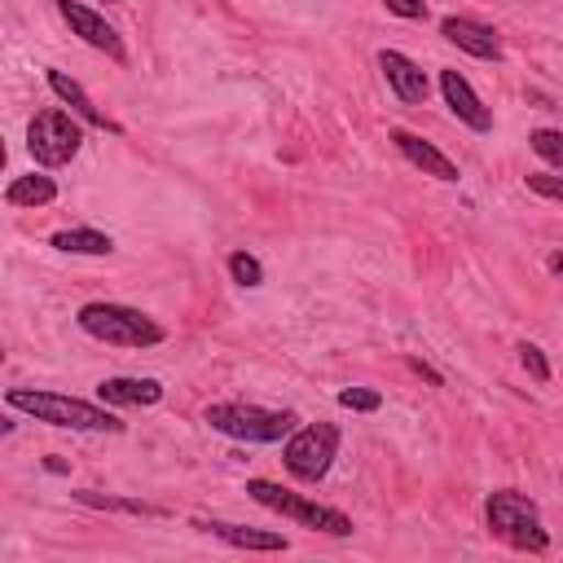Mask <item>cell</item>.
<instances>
[{"label": "cell", "mask_w": 563, "mask_h": 563, "mask_svg": "<svg viewBox=\"0 0 563 563\" xmlns=\"http://www.w3.org/2000/svg\"><path fill=\"white\" fill-rule=\"evenodd\" d=\"M57 198V180L44 176V172H26V176H13L9 189H4V202L9 207H44Z\"/></svg>", "instance_id": "cell-16"}, {"label": "cell", "mask_w": 563, "mask_h": 563, "mask_svg": "<svg viewBox=\"0 0 563 563\" xmlns=\"http://www.w3.org/2000/svg\"><path fill=\"white\" fill-rule=\"evenodd\" d=\"M339 405H343V409H356V413H374V409L383 405V396H378L374 387H343V391H339Z\"/></svg>", "instance_id": "cell-22"}, {"label": "cell", "mask_w": 563, "mask_h": 563, "mask_svg": "<svg viewBox=\"0 0 563 563\" xmlns=\"http://www.w3.org/2000/svg\"><path fill=\"white\" fill-rule=\"evenodd\" d=\"M57 13H62V22L70 26V35H79L88 48H97V53H106L110 62H128V48H123V35L97 13V9H88V4H79V0H57Z\"/></svg>", "instance_id": "cell-8"}, {"label": "cell", "mask_w": 563, "mask_h": 563, "mask_svg": "<svg viewBox=\"0 0 563 563\" xmlns=\"http://www.w3.org/2000/svg\"><path fill=\"white\" fill-rule=\"evenodd\" d=\"M391 145H396L400 158H405L409 167H418L422 176H435V180H444V185L457 180V163H453L444 150H435L431 141H422L418 132H409V128H391Z\"/></svg>", "instance_id": "cell-12"}, {"label": "cell", "mask_w": 563, "mask_h": 563, "mask_svg": "<svg viewBox=\"0 0 563 563\" xmlns=\"http://www.w3.org/2000/svg\"><path fill=\"white\" fill-rule=\"evenodd\" d=\"M519 365L532 374V383H550V361L537 343H519Z\"/></svg>", "instance_id": "cell-23"}, {"label": "cell", "mask_w": 563, "mask_h": 563, "mask_svg": "<svg viewBox=\"0 0 563 563\" xmlns=\"http://www.w3.org/2000/svg\"><path fill=\"white\" fill-rule=\"evenodd\" d=\"M202 422L229 440H246V444H277L295 431V413L290 409H264L251 400H216L202 409Z\"/></svg>", "instance_id": "cell-4"}, {"label": "cell", "mask_w": 563, "mask_h": 563, "mask_svg": "<svg viewBox=\"0 0 563 563\" xmlns=\"http://www.w3.org/2000/svg\"><path fill=\"white\" fill-rule=\"evenodd\" d=\"M528 145H532V154L541 163H550L554 172H563V128H537L528 136Z\"/></svg>", "instance_id": "cell-19"}, {"label": "cell", "mask_w": 563, "mask_h": 563, "mask_svg": "<svg viewBox=\"0 0 563 563\" xmlns=\"http://www.w3.org/2000/svg\"><path fill=\"white\" fill-rule=\"evenodd\" d=\"M409 369H418V374H422V378H427V383H431V387H440V374H435V369H431V365H422V361H418V356H409Z\"/></svg>", "instance_id": "cell-25"}, {"label": "cell", "mask_w": 563, "mask_h": 563, "mask_svg": "<svg viewBox=\"0 0 563 563\" xmlns=\"http://www.w3.org/2000/svg\"><path fill=\"white\" fill-rule=\"evenodd\" d=\"M75 325L88 334V339H97V343H110V347H158L163 339H167V330L150 317V312H141V308H132V303H110V299H92V303H84L79 312H75Z\"/></svg>", "instance_id": "cell-2"}, {"label": "cell", "mask_w": 563, "mask_h": 563, "mask_svg": "<svg viewBox=\"0 0 563 563\" xmlns=\"http://www.w3.org/2000/svg\"><path fill=\"white\" fill-rule=\"evenodd\" d=\"M383 9L396 13V18H409V22H422L427 18V0H383Z\"/></svg>", "instance_id": "cell-24"}, {"label": "cell", "mask_w": 563, "mask_h": 563, "mask_svg": "<svg viewBox=\"0 0 563 563\" xmlns=\"http://www.w3.org/2000/svg\"><path fill=\"white\" fill-rule=\"evenodd\" d=\"M440 92L457 123H466L471 132H493V110L479 101V92L471 88V79L462 70H440Z\"/></svg>", "instance_id": "cell-10"}, {"label": "cell", "mask_w": 563, "mask_h": 563, "mask_svg": "<svg viewBox=\"0 0 563 563\" xmlns=\"http://www.w3.org/2000/svg\"><path fill=\"white\" fill-rule=\"evenodd\" d=\"M44 79H48V88L57 92V101H66V106H70V114H79L88 128H101V132H114V136L123 132L114 119H106V114L97 110V101L84 92V84H79V79H70L66 70H48Z\"/></svg>", "instance_id": "cell-14"}, {"label": "cell", "mask_w": 563, "mask_h": 563, "mask_svg": "<svg viewBox=\"0 0 563 563\" xmlns=\"http://www.w3.org/2000/svg\"><path fill=\"white\" fill-rule=\"evenodd\" d=\"M26 150L40 167H66L84 150V119L70 110H40L26 123Z\"/></svg>", "instance_id": "cell-7"}, {"label": "cell", "mask_w": 563, "mask_h": 563, "mask_svg": "<svg viewBox=\"0 0 563 563\" xmlns=\"http://www.w3.org/2000/svg\"><path fill=\"white\" fill-rule=\"evenodd\" d=\"M246 493H251L260 506H268V510L286 515V519H295L299 528H312V532H321V537H352V519H347L339 506H321V501H312V497H303V493H290V488L273 484V479H246Z\"/></svg>", "instance_id": "cell-5"}, {"label": "cell", "mask_w": 563, "mask_h": 563, "mask_svg": "<svg viewBox=\"0 0 563 563\" xmlns=\"http://www.w3.org/2000/svg\"><path fill=\"white\" fill-rule=\"evenodd\" d=\"M378 70H383L387 88H391L405 106H422V101H427L431 79H427V70H422L413 57H405V53H396V48H378Z\"/></svg>", "instance_id": "cell-11"}, {"label": "cell", "mask_w": 563, "mask_h": 563, "mask_svg": "<svg viewBox=\"0 0 563 563\" xmlns=\"http://www.w3.org/2000/svg\"><path fill=\"white\" fill-rule=\"evenodd\" d=\"M229 277H233L238 286H260V282H264V264H260L251 251H233V255H229Z\"/></svg>", "instance_id": "cell-20"}, {"label": "cell", "mask_w": 563, "mask_h": 563, "mask_svg": "<svg viewBox=\"0 0 563 563\" xmlns=\"http://www.w3.org/2000/svg\"><path fill=\"white\" fill-rule=\"evenodd\" d=\"M545 264H550V273H554V277H559V282H563V251H554V255H550V260H545Z\"/></svg>", "instance_id": "cell-26"}, {"label": "cell", "mask_w": 563, "mask_h": 563, "mask_svg": "<svg viewBox=\"0 0 563 563\" xmlns=\"http://www.w3.org/2000/svg\"><path fill=\"white\" fill-rule=\"evenodd\" d=\"M484 523L497 541H506L510 550H528V554H545L550 550V532L541 523V510L528 493L515 488H497L484 501Z\"/></svg>", "instance_id": "cell-3"}, {"label": "cell", "mask_w": 563, "mask_h": 563, "mask_svg": "<svg viewBox=\"0 0 563 563\" xmlns=\"http://www.w3.org/2000/svg\"><path fill=\"white\" fill-rule=\"evenodd\" d=\"M194 528H202V532L220 537V541H224V545H233V550H264V554H277V550H286V545H290L282 532L246 528V523H229V519H194Z\"/></svg>", "instance_id": "cell-13"}, {"label": "cell", "mask_w": 563, "mask_h": 563, "mask_svg": "<svg viewBox=\"0 0 563 563\" xmlns=\"http://www.w3.org/2000/svg\"><path fill=\"white\" fill-rule=\"evenodd\" d=\"M339 444H343V431H339L334 422H303V427H295V431L286 435L282 462H286V471H290L295 479L317 484V479L330 475V466H334V457H339Z\"/></svg>", "instance_id": "cell-6"}, {"label": "cell", "mask_w": 563, "mask_h": 563, "mask_svg": "<svg viewBox=\"0 0 563 563\" xmlns=\"http://www.w3.org/2000/svg\"><path fill=\"white\" fill-rule=\"evenodd\" d=\"M4 400H9V409H22L35 422H48L62 431H106V435L123 431V418H114L110 405H92L79 396H62V391H44V387H13Z\"/></svg>", "instance_id": "cell-1"}, {"label": "cell", "mask_w": 563, "mask_h": 563, "mask_svg": "<svg viewBox=\"0 0 563 563\" xmlns=\"http://www.w3.org/2000/svg\"><path fill=\"white\" fill-rule=\"evenodd\" d=\"M48 246H57V251H70V255H110V251H114L110 233H101V229H88V224H79V229H57V233L48 238Z\"/></svg>", "instance_id": "cell-17"}, {"label": "cell", "mask_w": 563, "mask_h": 563, "mask_svg": "<svg viewBox=\"0 0 563 563\" xmlns=\"http://www.w3.org/2000/svg\"><path fill=\"white\" fill-rule=\"evenodd\" d=\"M106 4H119V0H106Z\"/></svg>", "instance_id": "cell-27"}, {"label": "cell", "mask_w": 563, "mask_h": 563, "mask_svg": "<svg viewBox=\"0 0 563 563\" xmlns=\"http://www.w3.org/2000/svg\"><path fill=\"white\" fill-rule=\"evenodd\" d=\"M523 185H528L532 194L550 198V202H563V172H528Z\"/></svg>", "instance_id": "cell-21"}, {"label": "cell", "mask_w": 563, "mask_h": 563, "mask_svg": "<svg viewBox=\"0 0 563 563\" xmlns=\"http://www.w3.org/2000/svg\"><path fill=\"white\" fill-rule=\"evenodd\" d=\"M440 35L449 44H457L466 57H479V62H501V35L479 22V18H466V13H449L440 18Z\"/></svg>", "instance_id": "cell-9"}, {"label": "cell", "mask_w": 563, "mask_h": 563, "mask_svg": "<svg viewBox=\"0 0 563 563\" xmlns=\"http://www.w3.org/2000/svg\"><path fill=\"white\" fill-rule=\"evenodd\" d=\"M97 400L114 405V409H141V405H158L163 400V383L158 378H101L97 383Z\"/></svg>", "instance_id": "cell-15"}, {"label": "cell", "mask_w": 563, "mask_h": 563, "mask_svg": "<svg viewBox=\"0 0 563 563\" xmlns=\"http://www.w3.org/2000/svg\"><path fill=\"white\" fill-rule=\"evenodd\" d=\"M79 506H92V510H119V515H136V519H154V515H163L158 506H150V501H141V497H114V493H92V488H75L70 493Z\"/></svg>", "instance_id": "cell-18"}]
</instances>
